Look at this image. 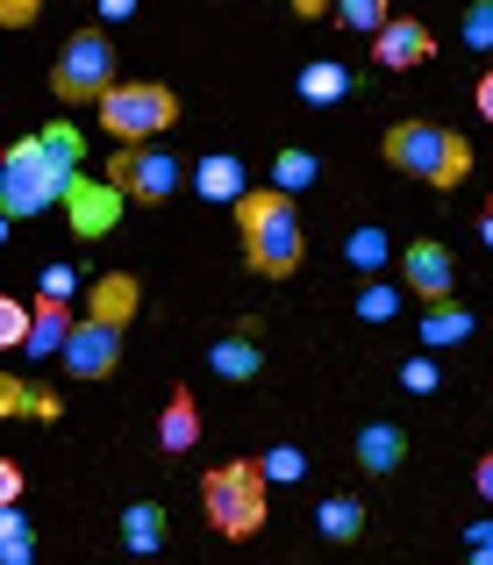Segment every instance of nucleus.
<instances>
[{
  "mask_svg": "<svg viewBox=\"0 0 493 565\" xmlns=\"http://www.w3.org/2000/svg\"><path fill=\"white\" fill-rule=\"evenodd\" d=\"M236 230H244V258L265 279H293L301 273V215H293V193L265 186L236 201Z\"/></svg>",
  "mask_w": 493,
  "mask_h": 565,
  "instance_id": "obj_1",
  "label": "nucleus"
},
{
  "mask_svg": "<svg viewBox=\"0 0 493 565\" xmlns=\"http://www.w3.org/2000/svg\"><path fill=\"white\" fill-rule=\"evenodd\" d=\"M386 166L415 172L422 186H458L472 172V143L443 122H400L386 129Z\"/></svg>",
  "mask_w": 493,
  "mask_h": 565,
  "instance_id": "obj_2",
  "label": "nucleus"
},
{
  "mask_svg": "<svg viewBox=\"0 0 493 565\" xmlns=\"http://www.w3.org/2000/svg\"><path fill=\"white\" fill-rule=\"evenodd\" d=\"M72 180H79V172H65L36 137L14 143V151H0V215H14V222H22V215H43V207L65 201Z\"/></svg>",
  "mask_w": 493,
  "mask_h": 565,
  "instance_id": "obj_3",
  "label": "nucleus"
},
{
  "mask_svg": "<svg viewBox=\"0 0 493 565\" xmlns=\"http://www.w3.org/2000/svg\"><path fill=\"white\" fill-rule=\"evenodd\" d=\"M94 108H100V129H108L115 143H143V137H158V129L179 122V94L158 86V79H129V86L115 79Z\"/></svg>",
  "mask_w": 493,
  "mask_h": 565,
  "instance_id": "obj_4",
  "label": "nucleus"
},
{
  "mask_svg": "<svg viewBox=\"0 0 493 565\" xmlns=\"http://www.w3.org/2000/svg\"><path fill=\"white\" fill-rule=\"evenodd\" d=\"M201 501H207V523H215L222 537H258V530H265V472L244 466V458L207 472Z\"/></svg>",
  "mask_w": 493,
  "mask_h": 565,
  "instance_id": "obj_5",
  "label": "nucleus"
},
{
  "mask_svg": "<svg viewBox=\"0 0 493 565\" xmlns=\"http://www.w3.org/2000/svg\"><path fill=\"white\" fill-rule=\"evenodd\" d=\"M51 86H57V100H100L115 86V43L100 36V29H79V36L57 51V72H51Z\"/></svg>",
  "mask_w": 493,
  "mask_h": 565,
  "instance_id": "obj_6",
  "label": "nucleus"
},
{
  "mask_svg": "<svg viewBox=\"0 0 493 565\" xmlns=\"http://www.w3.org/2000/svg\"><path fill=\"white\" fill-rule=\"evenodd\" d=\"M65 373L72 380H108L115 365H122V322H108V316H86V322H72V337H65Z\"/></svg>",
  "mask_w": 493,
  "mask_h": 565,
  "instance_id": "obj_7",
  "label": "nucleus"
},
{
  "mask_svg": "<svg viewBox=\"0 0 493 565\" xmlns=\"http://www.w3.org/2000/svg\"><path fill=\"white\" fill-rule=\"evenodd\" d=\"M108 186L122 193V201H172V186H179V166H172L164 151L122 143V151H115V166H108Z\"/></svg>",
  "mask_w": 493,
  "mask_h": 565,
  "instance_id": "obj_8",
  "label": "nucleus"
},
{
  "mask_svg": "<svg viewBox=\"0 0 493 565\" xmlns=\"http://www.w3.org/2000/svg\"><path fill=\"white\" fill-rule=\"evenodd\" d=\"M400 279H408V294H415L422 308H437V301H451V294H458L451 250H443L437 236H422V244H408V250H400Z\"/></svg>",
  "mask_w": 493,
  "mask_h": 565,
  "instance_id": "obj_9",
  "label": "nucleus"
},
{
  "mask_svg": "<svg viewBox=\"0 0 493 565\" xmlns=\"http://www.w3.org/2000/svg\"><path fill=\"white\" fill-rule=\"evenodd\" d=\"M429 51H437V36H429L422 22H408V14H400V22L386 14V22L372 29V57H379L386 72H408V65H422Z\"/></svg>",
  "mask_w": 493,
  "mask_h": 565,
  "instance_id": "obj_10",
  "label": "nucleus"
},
{
  "mask_svg": "<svg viewBox=\"0 0 493 565\" xmlns=\"http://www.w3.org/2000/svg\"><path fill=\"white\" fill-rule=\"evenodd\" d=\"M115 207H122V193H115L108 180H72L65 186V215H72V230H79V236L115 230Z\"/></svg>",
  "mask_w": 493,
  "mask_h": 565,
  "instance_id": "obj_11",
  "label": "nucleus"
},
{
  "mask_svg": "<svg viewBox=\"0 0 493 565\" xmlns=\"http://www.w3.org/2000/svg\"><path fill=\"white\" fill-rule=\"evenodd\" d=\"M65 337H72L65 301H57V294H43V301L29 308V337H22V351H29V359H57V351H65Z\"/></svg>",
  "mask_w": 493,
  "mask_h": 565,
  "instance_id": "obj_12",
  "label": "nucleus"
},
{
  "mask_svg": "<svg viewBox=\"0 0 493 565\" xmlns=\"http://www.w3.org/2000/svg\"><path fill=\"white\" fill-rule=\"evenodd\" d=\"M400 458H408L400 423H365V429H357V466H365V472H394Z\"/></svg>",
  "mask_w": 493,
  "mask_h": 565,
  "instance_id": "obj_13",
  "label": "nucleus"
},
{
  "mask_svg": "<svg viewBox=\"0 0 493 565\" xmlns=\"http://www.w3.org/2000/svg\"><path fill=\"white\" fill-rule=\"evenodd\" d=\"M158 444H164V451H193V444H201V408H193L186 386L164 401V415H158Z\"/></svg>",
  "mask_w": 493,
  "mask_h": 565,
  "instance_id": "obj_14",
  "label": "nucleus"
},
{
  "mask_svg": "<svg viewBox=\"0 0 493 565\" xmlns=\"http://www.w3.org/2000/svg\"><path fill=\"white\" fill-rule=\"evenodd\" d=\"M57 408H65L57 394H43V386H29V380H8V373H0V415H43V423H57Z\"/></svg>",
  "mask_w": 493,
  "mask_h": 565,
  "instance_id": "obj_15",
  "label": "nucleus"
},
{
  "mask_svg": "<svg viewBox=\"0 0 493 565\" xmlns=\"http://www.w3.org/2000/svg\"><path fill=\"white\" fill-rule=\"evenodd\" d=\"M193 186H201L207 201H244V166H236V158H201V166H193Z\"/></svg>",
  "mask_w": 493,
  "mask_h": 565,
  "instance_id": "obj_16",
  "label": "nucleus"
},
{
  "mask_svg": "<svg viewBox=\"0 0 493 565\" xmlns=\"http://www.w3.org/2000/svg\"><path fill=\"white\" fill-rule=\"evenodd\" d=\"M207 365H215L222 380H258V373H265V351L244 344V337H222V344L207 351Z\"/></svg>",
  "mask_w": 493,
  "mask_h": 565,
  "instance_id": "obj_17",
  "label": "nucleus"
},
{
  "mask_svg": "<svg viewBox=\"0 0 493 565\" xmlns=\"http://www.w3.org/2000/svg\"><path fill=\"white\" fill-rule=\"evenodd\" d=\"M465 337H472V316H465V308L437 301V308L422 316V344H429V351H451V344H465Z\"/></svg>",
  "mask_w": 493,
  "mask_h": 565,
  "instance_id": "obj_18",
  "label": "nucleus"
},
{
  "mask_svg": "<svg viewBox=\"0 0 493 565\" xmlns=\"http://www.w3.org/2000/svg\"><path fill=\"white\" fill-rule=\"evenodd\" d=\"M343 94H351V72H343L336 57H315V65L301 72V100H315V108L322 100H343Z\"/></svg>",
  "mask_w": 493,
  "mask_h": 565,
  "instance_id": "obj_19",
  "label": "nucleus"
},
{
  "mask_svg": "<svg viewBox=\"0 0 493 565\" xmlns=\"http://www.w3.org/2000/svg\"><path fill=\"white\" fill-rule=\"evenodd\" d=\"M94 316L129 322V316H137V279H129V273H108V279L94 287Z\"/></svg>",
  "mask_w": 493,
  "mask_h": 565,
  "instance_id": "obj_20",
  "label": "nucleus"
},
{
  "mask_svg": "<svg viewBox=\"0 0 493 565\" xmlns=\"http://www.w3.org/2000/svg\"><path fill=\"white\" fill-rule=\"evenodd\" d=\"M122 544H129V552H158V544H164V509L137 501V509L122 515Z\"/></svg>",
  "mask_w": 493,
  "mask_h": 565,
  "instance_id": "obj_21",
  "label": "nucleus"
},
{
  "mask_svg": "<svg viewBox=\"0 0 493 565\" xmlns=\"http://www.w3.org/2000/svg\"><path fill=\"white\" fill-rule=\"evenodd\" d=\"M0 558H8V565L36 558V530H29V515H14V501L0 509Z\"/></svg>",
  "mask_w": 493,
  "mask_h": 565,
  "instance_id": "obj_22",
  "label": "nucleus"
},
{
  "mask_svg": "<svg viewBox=\"0 0 493 565\" xmlns=\"http://www.w3.org/2000/svg\"><path fill=\"white\" fill-rule=\"evenodd\" d=\"M315 523H322V537H329V544H351L357 530H365V509H357V501H322Z\"/></svg>",
  "mask_w": 493,
  "mask_h": 565,
  "instance_id": "obj_23",
  "label": "nucleus"
},
{
  "mask_svg": "<svg viewBox=\"0 0 493 565\" xmlns=\"http://www.w3.org/2000/svg\"><path fill=\"white\" fill-rule=\"evenodd\" d=\"M343 258H351L357 273H379V265H386V230H351V244H343Z\"/></svg>",
  "mask_w": 493,
  "mask_h": 565,
  "instance_id": "obj_24",
  "label": "nucleus"
},
{
  "mask_svg": "<svg viewBox=\"0 0 493 565\" xmlns=\"http://www.w3.org/2000/svg\"><path fill=\"white\" fill-rule=\"evenodd\" d=\"M400 316V287H379V279H372L365 294H357V322H394Z\"/></svg>",
  "mask_w": 493,
  "mask_h": 565,
  "instance_id": "obj_25",
  "label": "nucleus"
},
{
  "mask_svg": "<svg viewBox=\"0 0 493 565\" xmlns=\"http://www.w3.org/2000/svg\"><path fill=\"white\" fill-rule=\"evenodd\" d=\"M272 180H279V193H301L308 180H315V158H308V151H279Z\"/></svg>",
  "mask_w": 493,
  "mask_h": 565,
  "instance_id": "obj_26",
  "label": "nucleus"
},
{
  "mask_svg": "<svg viewBox=\"0 0 493 565\" xmlns=\"http://www.w3.org/2000/svg\"><path fill=\"white\" fill-rule=\"evenodd\" d=\"M458 36H465L472 51H493V0H472L465 22H458Z\"/></svg>",
  "mask_w": 493,
  "mask_h": 565,
  "instance_id": "obj_27",
  "label": "nucleus"
},
{
  "mask_svg": "<svg viewBox=\"0 0 493 565\" xmlns=\"http://www.w3.org/2000/svg\"><path fill=\"white\" fill-rule=\"evenodd\" d=\"M36 143H43V151H51L65 172H79V129H65V122H57V129H43Z\"/></svg>",
  "mask_w": 493,
  "mask_h": 565,
  "instance_id": "obj_28",
  "label": "nucleus"
},
{
  "mask_svg": "<svg viewBox=\"0 0 493 565\" xmlns=\"http://www.w3.org/2000/svg\"><path fill=\"white\" fill-rule=\"evenodd\" d=\"M258 472H265V480H287V487H293V480L308 472V458L293 451V444H279V451H265V466H258Z\"/></svg>",
  "mask_w": 493,
  "mask_h": 565,
  "instance_id": "obj_29",
  "label": "nucleus"
},
{
  "mask_svg": "<svg viewBox=\"0 0 493 565\" xmlns=\"http://www.w3.org/2000/svg\"><path fill=\"white\" fill-rule=\"evenodd\" d=\"M22 337H29V308L0 301V351H22Z\"/></svg>",
  "mask_w": 493,
  "mask_h": 565,
  "instance_id": "obj_30",
  "label": "nucleus"
},
{
  "mask_svg": "<svg viewBox=\"0 0 493 565\" xmlns=\"http://www.w3.org/2000/svg\"><path fill=\"white\" fill-rule=\"evenodd\" d=\"M343 29H379L386 22V0H343Z\"/></svg>",
  "mask_w": 493,
  "mask_h": 565,
  "instance_id": "obj_31",
  "label": "nucleus"
},
{
  "mask_svg": "<svg viewBox=\"0 0 493 565\" xmlns=\"http://www.w3.org/2000/svg\"><path fill=\"white\" fill-rule=\"evenodd\" d=\"M43 0H0V29H29Z\"/></svg>",
  "mask_w": 493,
  "mask_h": 565,
  "instance_id": "obj_32",
  "label": "nucleus"
},
{
  "mask_svg": "<svg viewBox=\"0 0 493 565\" xmlns=\"http://www.w3.org/2000/svg\"><path fill=\"white\" fill-rule=\"evenodd\" d=\"M400 380H408L415 394H437V365H429V359H408V365H400Z\"/></svg>",
  "mask_w": 493,
  "mask_h": 565,
  "instance_id": "obj_33",
  "label": "nucleus"
},
{
  "mask_svg": "<svg viewBox=\"0 0 493 565\" xmlns=\"http://www.w3.org/2000/svg\"><path fill=\"white\" fill-rule=\"evenodd\" d=\"M43 294H57V301L72 294V273H65V265H51V273H43Z\"/></svg>",
  "mask_w": 493,
  "mask_h": 565,
  "instance_id": "obj_34",
  "label": "nucleus"
},
{
  "mask_svg": "<svg viewBox=\"0 0 493 565\" xmlns=\"http://www.w3.org/2000/svg\"><path fill=\"white\" fill-rule=\"evenodd\" d=\"M14 494H22V472H14V466H0V509H8Z\"/></svg>",
  "mask_w": 493,
  "mask_h": 565,
  "instance_id": "obj_35",
  "label": "nucleus"
},
{
  "mask_svg": "<svg viewBox=\"0 0 493 565\" xmlns=\"http://www.w3.org/2000/svg\"><path fill=\"white\" fill-rule=\"evenodd\" d=\"M465 544H472V558H493V523H480V530H472Z\"/></svg>",
  "mask_w": 493,
  "mask_h": 565,
  "instance_id": "obj_36",
  "label": "nucleus"
},
{
  "mask_svg": "<svg viewBox=\"0 0 493 565\" xmlns=\"http://www.w3.org/2000/svg\"><path fill=\"white\" fill-rule=\"evenodd\" d=\"M472 487H480V501H493V451L480 458V472H472Z\"/></svg>",
  "mask_w": 493,
  "mask_h": 565,
  "instance_id": "obj_37",
  "label": "nucleus"
},
{
  "mask_svg": "<svg viewBox=\"0 0 493 565\" xmlns=\"http://www.w3.org/2000/svg\"><path fill=\"white\" fill-rule=\"evenodd\" d=\"M100 14H108V22H129V14H137V0H100Z\"/></svg>",
  "mask_w": 493,
  "mask_h": 565,
  "instance_id": "obj_38",
  "label": "nucleus"
},
{
  "mask_svg": "<svg viewBox=\"0 0 493 565\" xmlns=\"http://www.w3.org/2000/svg\"><path fill=\"white\" fill-rule=\"evenodd\" d=\"M480 115H486V122H493V72H486V79H480Z\"/></svg>",
  "mask_w": 493,
  "mask_h": 565,
  "instance_id": "obj_39",
  "label": "nucleus"
},
{
  "mask_svg": "<svg viewBox=\"0 0 493 565\" xmlns=\"http://www.w3.org/2000/svg\"><path fill=\"white\" fill-rule=\"evenodd\" d=\"M287 8H293V14H322L329 0H287Z\"/></svg>",
  "mask_w": 493,
  "mask_h": 565,
  "instance_id": "obj_40",
  "label": "nucleus"
},
{
  "mask_svg": "<svg viewBox=\"0 0 493 565\" xmlns=\"http://www.w3.org/2000/svg\"><path fill=\"white\" fill-rule=\"evenodd\" d=\"M480 230H486V244H493V201H486V222H480Z\"/></svg>",
  "mask_w": 493,
  "mask_h": 565,
  "instance_id": "obj_41",
  "label": "nucleus"
},
{
  "mask_svg": "<svg viewBox=\"0 0 493 565\" xmlns=\"http://www.w3.org/2000/svg\"><path fill=\"white\" fill-rule=\"evenodd\" d=\"M0 236H8V215H0Z\"/></svg>",
  "mask_w": 493,
  "mask_h": 565,
  "instance_id": "obj_42",
  "label": "nucleus"
}]
</instances>
